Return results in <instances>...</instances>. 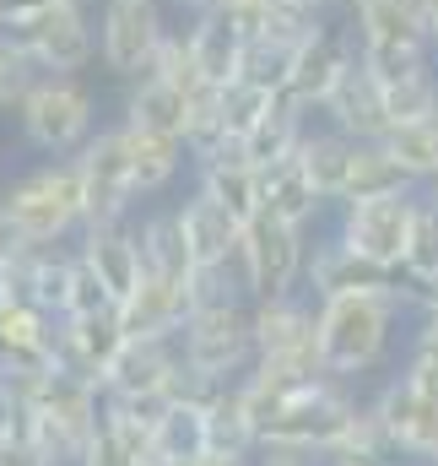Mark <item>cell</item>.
<instances>
[{
	"mask_svg": "<svg viewBox=\"0 0 438 466\" xmlns=\"http://www.w3.org/2000/svg\"><path fill=\"white\" fill-rule=\"evenodd\" d=\"M304 136H309V109L282 93V98L265 109V119L244 136V157H249L254 168H271V163L293 157V152L304 147Z\"/></svg>",
	"mask_w": 438,
	"mask_h": 466,
	"instance_id": "cell-27",
	"label": "cell"
},
{
	"mask_svg": "<svg viewBox=\"0 0 438 466\" xmlns=\"http://www.w3.org/2000/svg\"><path fill=\"white\" fill-rule=\"evenodd\" d=\"M260 466H314L309 451H260Z\"/></svg>",
	"mask_w": 438,
	"mask_h": 466,
	"instance_id": "cell-43",
	"label": "cell"
},
{
	"mask_svg": "<svg viewBox=\"0 0 438 466\" xmlns=\"http://www.w3.org/2000/svg\"><path fill=\"white\" fill-rule=\"evenodd\" d=\"M141 255H146L152 277H168V282H190L195 277V255H190L179 212H152L141 223Z\"/></svg>",
	"mask_w": 438,
	"mask_h": 466,
	"instance_id": "cell-30",
	"label": "cell"
},
{
	"mask_svg": "<svg viewBox=\"0 0 438 466\" xmlns=\"http://www.w3.org/2000/svg\"><path fill=\"white\" fill-rule=\"evenodd\" d=\"M314 33V27H309ZM298 44L304 38H293V33H260V38H249L244 44V82H254V87H271V93H287V76H293V55H298Z\"/></svg>",
	"mask_w": 438,
	"mask_h": 466,
	"instance_id": "cell-33",
	"label": "cell"
},
{
	"mask_svg": "<svg viewBox=\"0 0 438 466\" xmlns=\"http://www.w3.org/2000/svg\"><path fill=\"white\" fill-rule=\"evenodd\" d=\"M195 174H201V185L195 190H206L212 201H222L238 223H254L260 212H265V190H260V168L244 157V141H233L222 157H206V163H195Z\"/></svg>",
	"mask_w": 438,
	"mask_h": 466,
	"instance_id": "cell-22",
	"label": "cell"
},
{
	"mask_svg": "<svg viewBox=\"0 0 438 466\" xmlns=\"http://www.w3.org/2000/svg\"><path fill=\"white\" fill-rule=\"evenodd\" d=\"M130 337H124V320L119 309H93V315H60V331H55V374H71V380H87L104 390L109 380V363L119 358Z\"/></svg>",
	"mask_w": 438,
	"mask_h": 466,
	"instance_id": "cell-12",
	"label": "cell"
},
{
	"mask_svg": "<svg viewBox=\"0 0 438 466\" xmlns=\"http://www.w3.org/2000/svg\"><path fill=\"white\" fill-rule=\"evenodd\" d=\"M44 5H60V0H5V16H22V11H44Z\"/></svg>",
	"mask_w": 438,
	"mask_h": 466,
	"instance_id": "cell-45",
	"label": "cell"
},
{
	"mask_svg": "<svg viewBox=\"0 0 438 466\" xmlns=\"http://www.w3.org/2000/svg\"><path fill=\"white\" fill-rule=\"evenodd\" d=\"M206 451H212V434H206V407L174 401V407L157 418L152 456H168V461H201Z\"/></svg>",
	"mask_w": 438,
	"mask_h": 466,
	"instance_id": "cell-32",
	"label": "cell"
},
{
	"mask_svg": "<svg viewBox=\"0 0 438 466\" xmlns=\"http://www.w3.org/2000/svg\"><path fill=\"white\" fill-rule=\"evenodd\" d=\"M254 352L260 358H314L320 363V299H254Z\"/></svg>",
	"mask_w": 438,
	"mask_h": 466,
	"instance_id": "cell-14",
	"label": "cell"
},
{
	"mask_svg": "<svg viewBox=\"0 0 438 466\" xmlns=\"http://www.w3.org/2000/svg\"><path fill=\"white\" fill-rule=\"evenodd\" d=\"M406 309V293H346V299H325L320 304V363L335 380H357L363 369H373L390 331Z\"/></svg>",
	"mask_w": 438,
	"mask_h": 466,
	"instance_id": "cell-1",
	"label": "cell"
},
{
	"mask_svg": "<svg viewBox=\"0 0 438 466\" xmlns=\"http://www.w3.org/2000/svg\"><path fill=\"white\" fill-rule=\"evenodd\" d=\"M184 38H190V55H195V66H201V82H206V87L238 82V71H244V44H249V38L222 16L217 5H195Z\"/></svg>",
	"mask_w": 438,
	"mask_h": 466,
	"instance_id": "cell-20",
	"label": "cell"
},
{
	"mask_svg": "<svg viewBox=\"0 0 438 466\" xmlns=\"http://www.w3.org/2000/svg\"><path fill=\"white\" fill-rule=\"evenodd\" d=\"M363 55V44H357V27H346V22H320L314 33H304V44H298V55H293V76H287V98L293 104H304L309 115L320 109L330 98V87L346 76V66Z\"/></svg>",
	"mask_w": 438,
	"mask_h": 466,
	"instance_id": "cell-11",
	"label": "cell"
},
{
	"mask_svg": "<svg viewBox=\"0 0 438 466\" xmlns=\"http://www.w3.org/2000/svg\"><path fill=\"white\" fill-rule=\"evenodd\" d=\"M304 163H309V174H314V185H320V196L325 201H346V185H352V157H357V141L352 136H341V130H330V125H309V136H304Z\"/></svg>",
	"mask_w": 438,
	"mask_h": 466,
	"instance_id": "cell-28",
	"label": "cell"
},
{
	"mask_svg": "<svg viewBox=\"0 0 438 466\" xmlns=\"http://www.w3.org/2000/svg\"><path fill=\"white\" fill-rule=\"evenodd\" d=\"M417 207H423L417 190H406V196H379V201H346L335 233H341L352 249H363L368 260H379L384 271H401V266H406L412 228H417Z\"/></svg>",
	"mask_w": 438,
	"mask_h": 466,
	"instance_id": "cell-10",
	"label": "cell"
},
{
	"mask_svg": "<svg viewBox=\"0 0 438 466\" xmlns=\"http://www.w3.org/2000/svg\"><path fill=\"white\" fill-rule=\"evenodd\" d=\"M304 282L325 304V299H346V293H395L401 271H384L379 260H368L363 249H352L341 233H330L325 244L309 249V277Z\"/></svg>",
	"mask_w": 438,
	"mask_h": 466,
	"instance_id": "cell-13",
	"label": "cell"
},
{
	"mask_svg": "<svg viewBox=\"0 0 438 466\" xmlns=\"http://www.w3.org/2000/svg\"><path fill=\"white\" fill-rule=\"evenodd\" d=\"M179 342H124L119 358L109 363L104 390L109 396H168V380L179 374Z\"/></svg>",
	"mask_w": 438,
	"mask_h": 466,
	"instance_id": "cell-23",
	"label": "cell"
},
{
	"mask_svg": "<svg viewBox=\"0 0 438 466\" xmlns=\"http://www.w3.org/2000/svg\"><path fill=\"white\" fill-rule=\"evenodd\" d=\"M0 27H5V0H0Z\"/></svg>",
	"mask_w": 438,
	"mask_h": 466,
	"instance_id": "cell-51",
	"label": "cell"
},
{
	"mask_svg": "<svg viewBox=\"0 0 438 466\" xmlns=\"http://www.w3.org/2000/svg\"><path fill=\"white\" fill-rule=\"evenodd\" d=\"M184 5H190V11H195V5H201V0H184Z\"/></svg>",
	"mask_w": 438,
	"mask_h": 466,
	"instance_id": "cell-53",
	"label": "cell"
},
{
	"mask_svg": "<svg viewBox=\"0 0 438 466\" xmlns=\"http://www.w3.org/2000/svg\"><path fill=\"white\" fill-rule=\"evenodd\" d=\"M282 93H271V87H254V82H227V87H217V115H222V130L233 136V141H244L260 119H265V109L276 104Z\"/></svg>",
	"mask_w": 438,
	"mask_h": 466,
	"instance_id": "cell-36",
	"label": "cell"
},
{
	"mask_svg": "<svg viewBox=\"0 0 438 466\" xmlns=\"http://www.w3.org/2000/svg\"><path fill=\"white\" fill-rule=\"evenodd\" d=\"M379 141L401 157V168H406L417 185H433V179H438V115L406 119V125H390Z\"/></svg>",
	"mask_w": 438,
	"mask_h": 466,
	"instance_id": "cell-34",
	"label": "cell"
},
{
	"mask_svg": "<svg viewBox=\"0 0 438 466\" xmlns=\"http://www.w3.org/2000/svg\"><path fill=\"white\" fill-rule=\"evenodd\" d=\"M206 434H212V451H227V456H254L260 451V423H254L249 396H244L238 380L206 407Z\"/></svg>",
	"mask_w": 438,
	"mask_h": 466,
	"instance_id": "cell-31",
	"label": "cell"
},
{
	"mask_svg": "<svg viewBox=\"0 0 438 466\" xmlns=\"http://www.w3.org/2000/svg\"><path fill=\"white\" fill-rule=\"evenodd\" d=\"M260 190H265V212L282 218V223H298V228H309V223L320 218V207H325V196H320V185H314L304 152H293V157L260 168Z\"/></svg>",
	"mask_w": 438,
	"mask_h": 466,
	"instance_id": "cell-25",
	"label": "cell"
},
{
	"mask_svg": "<svg viewBox=\"0 0 438 466\" xmlns=\"http://www.w3.org/2000/svg\"><path fill=\"white\" fill-rule=\"evenodd\" d=\"M406 190H417V179L401 168V157H395L384 141H357L346 201H379V196H406ZM346 201H341V207H346Z\"/></svg>",
	"mask_w": 438,
	"mask_h": 466,
	"instance_id": "cell-29",
	"label": "cell"
},
{
	"mask_svg": "<svg viewBox=\"0 0 438 466\" xmlns=\"http://www.w3.org/2000/svg\"><path fill=\"white\" fill-rule=\"evenodd\" d=\"M146 466H201V461H168V456H152Z\"/></svg>",
	"mask_w": 438,
	"mask_h": 466,
	"instance_id": "cell-47",
	"label": "cell"
},
{
	"mask_svg": "<svg viewBox=\"0 0 438 466\" xmlns=\"http://www.w3.org/2000/svg\"><path fill=\"white\" fill-rule=\"evenodd\" d=\"M38 76H44V71L27 60V49H22V44H11V38L0 33V109H16Z\"/></svg>",
	"mask_w": 438,
	"mask_h": 466,
	"instance_id": "cell-39",
	"label": "cell"
},
{
	"mask_svg": "<svg viewBox=\"0 0 438 466\" xmlns=\"http://www.w3.org/2000/svg\"><path fill=\"white\" fill-rule=\"evenodd\" d=\"M109 288H104V277L87 266V255L82 249H71V277H65V309L60 315H93V309H109Z\"/></svg>",
	"mask_w": 438,
	"mask_h": 466,
	"instance_id": "cell-38",
	"label": "cell"
},
{
	"mask_svg": "<svg viewBox=\"0 0 438 466\" xmlns=\"http://www.w3.org/2000/svg\"><path fill=\"white\" fill-rule=\"evenodd\" d=\"M314 115H325L330 130H341V136H352V141H379L384 130H390V109H384V82L363 66V55L346 66V76L330 87V98L314 109Z\"/></svg>",
	"mask_w": 438,
	"mask_h": 466,
	"instance_id": "cell-16",
	"label": "cell"
},
{
	"mask_svg": "<svg viewBox=\"0 0 438 466\" xmlns=\"http://www.w3.org/2000/svg\"><path fill=\"white\" fill-rule=\"evenodd\" d=\"M384 109H390V125L438 115V66H423V71H406V76L384 82Z\"/></svg>",
	"mask_w": 438,
	"mask_h": 466,
	"instance_id": "cell-35",
	"label": "cell"
},
{
	"mask_svg": "<svg viewBox=\"0 0 438 466\" xmlns=\"http://www.w3.org/2000/svg\"><path fill=\"white\" fill-rule=\"evenodd\" d=\"M428 201H433V207H438V179H433V190H428Z\"/></svg>",
	"mask_w": 438,
	"mask_h": 466,
	"instance_id": "cell-50",
	"label": "cell"
},
{
	"mask_svg": "<svg viewBox=\"0 0 438 466\" xmlns=\"http://www.w3.org/2000/svg\"><path fill=\"white\" fill-rule=\"evenodd\" d=\"M5 218L27 244H60L71 228H82V179L76 163H44L5 185Z\"/></svg>",
	"mask_w": 438,
	"mask_h": 466,
	"instance_id": "cell-5",
	"label": "cell"
},
{
	"mask_svg": "<svg viewBox=\"0 0 438 466\" xmlns=\"http://www.w3.org/2000/svg\"><path fill=\"white\" fill-rule=\"evenodd\" d=\"M201 466H254V461H249V456H227V451H206Z\"/></svg>",
	"mask_w": 438,
	"mask_h": 466,
	"instance_id": "cell-44",
	"label": "cell"
},
{
	"mask_svg": "<svg viewBox=\"0 0 438 466\" xmlns=\"http://www.w3.org/2000/svg\"><path fill=\"white\" fill-rule=\"evenodd\" d=\"M346 11L363 49H433L428 0H352Z\"/></svg>",
	"mask_w": 438,
	"mask_h": 466,
	"instance_id": "cell-18",
	"label": "cell"
},
{
	"mask_svg": "<svg viewBox=\"0 0 438 466\" xmlns=\"http://www.w3.org/2000/svg\"><path fill=\"white\" fill-rule=\"evenodd\" d=\"M373 412H379V423L390 429L395 451L412 466H438V401L433 396H423V390L406 385V374H401L395 385L379 390Z\"/></svg>",
	"mask_w": 438,
	"mask_h": 466,
	"instance_id": "cell-15",
	"label": "cell"
},
{
	"mask_svg": "<svg viewBox=\"0 0 438 466\" xmlns=\"http://www.w3.org/2000/svg\"><path fill=\"white\" fill-rule=\"evenodd\" d=\"M168 22H163V0H104L98 11V60L119 82H141L163 44H168Z\"/></svg>",
	"mask_w": 438,
	"mask_h": 466,
	"instance_id": "cell-7",
	"label": "cell"
},
{
	"mask_svg": "<svg viewBox=\"0 0 438 466\" xmlns=\"http://www.w3.org/2000/svg\"><path fill=\"white\" fill-rule=\"evenodd\" d=\"M195 98L201 93H184V87H174L168 76H157V71H146L141 82H130V93H124V119L130 125H141V130H163V136H190V119H195Z\"/></svg>",
	"mask_w": 438,
	"mask_h": 466,
	"instance_id": "cell-24",
	"label": "cell"
},
{
	"mask_svg": "<svg viewBox=\"0 0 438 466\" xmlns=\"http://www.w3.org/2000/svg\"><path fill=\"white\" fill-rule=\"evenodd\" d=\"M428 5H438V0H428Z\"/></svg>",
	"mask_w": 438,
	"mask_h": 466,
	"instance_id": "cell-54",
	"label": "cell"
},
{
	"mask_svg": "<svg viewBox=\"0 0 438 466\" xmlns=\"http://www.w3.org/2000/svg\"><path fill=\"white\" fill-rule=\"evenodd\" d=\"M401 277H406V288H428L438 282V207L423 196V207H417V228H412V244H406V266H401Z\"/></svg>",
	"mask_w": 438,
	"mask_h": 466,
	"instance_id": "cell-37",
	"label": "cell"
},
{
	"mask_svg": "<svg viewBox=\"0 0 438 466\" xmlns=\"http://www.w3.org/2000/svg\"><path fill=\"white\" fill-rule=\"evenodd\" d=\"M357 401L346 396V380L320 374L314 385H304L298 396H287L265 423H260V451H309V456H330L346 429L357 423Z\"/></svg>",
	"mask_w": 438,
	"mask_h": 466,
	"instance_id": "cell-3",
	"label": "cell"
},
{
	"mask_svg": "<svg viewBox=\"0 0 438 466\" xmlns=\"http://www.w3.org/2000/svg\"><path fill=\"white\" fill-rule=\"evenodd\" d=\"M309 238L298 223H282L271 212H260L249 228H244V282H249V299H287L298 293V282L309 277Z\"/></svg>",
	"mask_w": 438,
	"mask_h": 466,
	"instance_id": "cell-9",
	"label": "cell"
},
{
	"mask_svg": "<svg viewBox=\"0 0 438 466\" xmlns=\"http://www.w3.org/2000/svg\"><path fill=\"white\" fill-rule=\"evenodd\" d=\"M0 33H5L11 44H22L38 71L82 76V71L98 60V22H93L87 0H60V5H44V11L5 16Z\"/></svg>",
	"mask_w": 438,
	"mask_h": 466,
	"instance_id": "cell-4",
	"label": "cell"
},
{
	"mask_svg": "<svg viewBox=\"0 0 438 466\" xmlns=\"http://www.w3.org/2000/svg\"><path fill=\"white\" fill-rule=\"evenodd\" d=\"M76 249H82L87 266L104 277V288H109L114 304H124V299L141 288V277H146L141 228H130V218H124V223H104V228H82V244H76Z\"/></svg>",
	"mask_w": 438,
	"mask_h": 466,
	"instance_id": "cell-19",
	"label": "cell"
},
{
	"mask_svg": "<svg viewBox=\"0 0 438 466\" xmlns=\"http://www.w3.org/2000/svg\"><path fill=\"white\" fill-rule=\"evenodd\" d=\"M179 352L190 369L212 374V380H238L254 369V309H244V299H222V304H201L190 309L184 331H179Z\"/></svg>",
	"mask_w": 438,
	"mask_h": 466,
	"instance_id": "cell-6",
	"label": "cell"
},
{
	"mask_svg": "<svg viewBox=\"0 0 438 466\" xmlns=\"http://www.w3.org/2000/svg\"><path fill=\"white\" fill-rule=\"evenodd\" d=\"M428 22H433V49H438V5H428Z\"/></svg>",
	"mask_w": 438,
	"mask_h": 466,
	"instance_id": "cell-48",
	"label": "cell"
},
{
	"mask_svg": "<svg viewBox=\"0 0 438 466\" xmlns=\"http://www.w3.org/2000/svg\"><path fill=\"white\" fill-rule=\"evenodd\" d=\"M76 466H146V461H141V456H130V445H124V440L114 434L109 423H104V429L93 434V445H87V456H82Z\"/></svg>",
	"mask_w": 438,
	"mask_h": 466,
	"instance_id": "cell-40",
	"label": "cell"
},
{
	"mask_svg": "<svg viewBox=\"0 0 438 466\" xmlns=\"http://www.w3.org/2000/svg\"><path fill=\"white\" fill-rule=\"evenodd\" d=\"M412 358H428V363H438V315H428V320H423V331H417V342H412Z\"/></svg>",
	"mask_w": 438,
	"mask_h": 466,
	"instance_id": "cell-42",
	"label": "cell"
},
{
	"mask_svg": "<svg viewBox=\"0 0 438 466\" xmlns=\"http://www.w3.org/2000/svg\"><path fill=\"white\" fill-rule=\"evenodd\" d=\"M406 385H417L423 396H433V401H438V363H428V358H412V363H406Z\"/></svg>",
	"mask_w": 438,
	"mask_h": 466,
	"instance_id": "cell-41",
	"label": "cell"
},
{
	"mask_svg": "<svg viewBox=\"0 0 438 466\" xmlns=\"http://www.w3.org/2000/svg\"><path fill=\"white\" fill-rule=\"evenodd\" d=\"M330 5H352V0H330Z\"/></svg>",
	"mask_w": 438,
	"mask_h": 466,
	"instance_id": "cell-52",
	"label": "cell"
},
{
	"mask_svg": "<svg viewBox=\"0 0 438 466\" xmlns=\"http://www.w3.org/2000/svg\"><path fill=\"white\" fill-rule=\"evenodd\" d=\"M179 223H184V238H190L195 271H201V266H227V260H238L244 228H249V223H238L222 201H212L206 190H195V196L179 207Z\"/></svg>",
	"mask_w": 438,
	"mask_h": 466,
	"instance_id": "cell-21",
	"label": "cell"
},
{
	"mask_svg": "<svg viewBox=\"0 0 438 466\" xmlns=\"http://www.w3.org/2000/svg\"><path fill=\"white\" fill-rule=\"evenodd\" d=\"M76 179H82V228H104V223H124L135 207V174H130V152H124V130L119 125H98V136L71 157Z\"/></svg>",
	"mask_w": 438,
	"mask_h": 466,
	"instance_id": "cell-8",
	"label": "cell"
},
{
	"mask_svg": "<svg viewBox=\"0 0 438 466\" xmlns=\"http://www.w3.org/2000/svg\"><path fill=\"white\" fill-rule=\"evenodd\" d=\"M417 304H423V309H428V315H438V282H428V288H423V293H417Z\"/></svg>",
	"mask_w": 438,
	"mask_h": 466,
	"instance_id": "cell-46",
	"label": "cell"
},
{
	"mask_svg": "<svg viewBox=\"0 0 438 466\" xmlns=\"http://www.w3.org/2000/svg\"><path fill=\"white\" fill-rule=\"evenodd\" d=\"M16 125L27 136L33 152H49V157H76L93 136H98V98L87 93L82 76H65V71H44L27 98L16 104Z\"/></svg>",
	"mask_w": 438,
	"mask_h": 466,
	"instance_id": "cell-2",
	"label": "cell"
},
{
	"mask_svg": "<svg viewBox=\"0 0 438 466\" xmlns=\"http://www.w3.org/2000/svg\"><path fill=\"white\" fill-rule=\"evenodd\" d=\"M5 223H11V218H5V190H0V228H5Z\"/></svg>",
	"mask_w": 438,
	"mask_h": 466,
	"instance_id": "cell-49",
	"label": "cell"
},
{
	"mask_svg": "<svg viewBox=\"0 0 438 466\" xmlns=\"http://www.w3.org/2000/svg\"><path fill=\"white\" fill-rule=\"evenodd\" d=\"M114 309L124 320V337H135V342H179L195 299H190V282H168V277L146 271L141 288L124 304H114Z\"/></svg>",
	"mask_w": 438,
	"mask_h": 466,
	"instance_id": "cell-17",
	"label": "cell"
},
{
	"mask_svg": "<svg viewBox=\"0 0 438 466\" xmlns=\"http://www.w3.org/2000/svg\"><path fill=\"white\" fill-rule=\"evenodd\" d=\"M119 130H124V152H130L135 190H141V196H157V190H168V185L179 179V168H184L190 147H184L179 136L141 130V125H130V119H119Z\"/></svg>",
	"mask_w": 438,
	"mask_h": 466,
	"instance_id": "cell-26",
	"label": "cell"
}]
</instances>
